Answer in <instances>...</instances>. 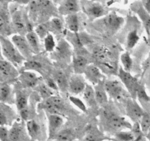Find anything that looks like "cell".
Masks as SVG:
<instances>
[{
  "label": "cell",
  "instance_id": "6da1fadb",
  "mask_svg": "<svg viewBox=\"0 0 150 141\" xmlns=\"http://www.w3.org/2000/svg\"><path fill=\"white\" fill-rule=\"evenodd\" d=\"M9 10L11 16L12 26L13 31L16 32V34L26 35L29 31L33 30L28 13H25L18 2L11 3L9 5Z\"/></svg>",
  "mask_w": 150,
  "mask_h": 141
},
{
  "label": "cell",
  "instance_id": "7a4b0ae2",
  "mask_svg": "<svg viewBox=\"0 0 150 141\" xmlns=\"http://www.w3.org/2000/svg\"><path fill=\"white\" fill-rule=\"evenodd\" d=\"M101 121L105 129L113 132H120L125 129H132L133 125L125 117L107 109H103L100 115Z\"/></svg>",
  "mask_w": 150,
  "mask_h": 141
},
{
  "label": "cell",
  "instance_id": "3957f363",
  "mask_svg": "<svg viewBox=\"0 0 150 141\" xmlns=\"http://www.w3.org/2000/svg\"><path fill=\"white\" fill-rule=\"evenodd\" d=\"M0 46L2 57L16 67L23 66L26 59L21 54L13 43L7 37L0 35Z\"/></svg>",
  "mask_w": 150,
  "mask_h": 141
},
{
  "label": "cell",
  "instance_id": "277c9868",
  "mask_svg": "<svg viewBox=\"0 0 150 141\" xmlns=\"http://www.w3.org/2000/svg\"><path fill=\"white\" fill-rule=\"evenodd\" d=\"M97 24H99V27H100L105 33L111 35L118 32L122 27L124 24V19L115 12H112L99 19Z\"/></svg>",
  "mask_w": 150,
  "mask_h": 141
},
{
  "label": "cell",
  "instance_id": "5b68a950",
  "mask_svg": "<svg viewBox=\"0 0 150 141\" xmlns=\"http://www.w3.org/2000/svg\"><path fill=\"white\" fill-rule=\"evenodd\" d=\"M81 7L83 13L92 19H101L108 13L106 7L99 1H81Z\"/></svg>",
  "mask_w": 150,
  "mask_h": 141
},
{
  "label": "cell",
  "instance_id": "8992f818",
  "mask_svg": "<svg viewBox=\"0 0 150 141\" xmlns=\"http://www.w3.org/2000/svg\"><path fill=\"white\" fill-rule=\"evenodd\" d=\"M26 127L29 137L32 140L46 141L48 140L46 132L43 123L35 119H29L26 121Z\"/></svg>",
  "mask_w": 150,
  "mask_h": 141
},
{
  "label": "cell",
  "instance_id": "52a82bcc",
  "mask_svg": "<svg viewBox=\"0 0 150 141\" xmlns=\"http://www.w3.org/2000/svg\"><path fill=\"white\" fill-rule=\"evenodd\" d=\"M118 76L120 77V81L123 84L125 88L127 89V92L129 93L131 98L136 99L138 89L141 85L138 79L134 77L133 75H131L130 72L125 71L122 68L119 70Z\"/></svg>",
  "mask_w": 150,
  "mask_h": 141
},
{
  "label": "cell",
  "instance_id": "ba28073f",
  "mask_svg": "<svg viewBox=\"0 0 150 141\" xmlns=\"http://www.w3.org/2000/svg\"><path fill=\"white\" fill-rule=\"evenodd\" d=\"M9 6L7 2L0 1V35L7 37L13 33Z\"/></svg>",
  "mask_w": 150,
  "mask_h": 141
},
{
  "label": "cell",
  "instance_id": "9c48e42d",
  "mask_svg": "<svg viewBox=\"0 0 150 141\" xmlns=\"http://www.w3.org/2000/svg\"><path fill=\"white\" fill-rule=\"evenodd\" d=\"M72 57V48L70 43L64 39L59 41L54 52L51 53V57L57 61L67 63L70 62Z\"/></svg>",
  "mask_w": 150,
  "mask_h": 141
},
{
  "label": "cell",
  "instance_id": "30bf717a",
  "mask_svg": "<svg viewBox=\"0 0 150 141\" xmlns=\"http://www.w3.org/2000/svg\"><path fill=\"white\" fill-rule=\"evenodd\" d=\"M40 108L45 110L46 114L59 115L62 116L64 111H65L64 101L55 95L43 101V102L40 104Z\"/></svg>",
  "mask_w": 150,
  "mask_h": 141
},
{
  "label": "cell",
  "instance_id": "8fae6325",
  "mask_svg": "<svg viewBox=\"0 0 150 141\" xmlns=\"http://www.w3.org/2000/svg\"><path fill=\"white\" fill-rule=\"evenodd\" d=\"M104 86L108 95L113 99L120 100L125 95V88L121 81L118 79H108L104 82Z\"/></svg>",
  "mask_w": 150,
  "mask_h": 141
},
{
  "label": "cell",
  "instance_id": "7c38bea8",
  "mask_svg": "<svg viewBox=\"0 0 150 141\" xmlns=\"http://www.w3.org/2000/svg\"><path fill=\"white\" fill-rule=\"evenodd\" d=\"M11 41L13 43L15 46L17 48L19 52L26 60H29L33 55V51L26 40L25 35L14 34L11 38Z\"/></svg>",
  "mask_w": 150,
  "mask_h": 141
},
{
  "label": "cell",
  "instance_id": "4fadbf2b",
  "mask_svg": "<svg viewBox=\"0 0 150 141\" xmlns=\"http://www.w3.org/2000/svg\"><path fill=\"white\" fill-rule=\"evenodd\" d=\"M9 137L10 141H28L29 137L23 122L19 120L13 122L9 129Z\"/></svg>",
  "mask_w": 150,
  "mask_h": 141
},
{
  "label": "cell",
  "instance_id": "5bb4252c",
  "mask_svg": "<svg viewBox=\"0 0 150 141\" xmlns=\"http://www.w3.org/2000/svg\"><path fill=\"white\" fill-rule=\"evenodd\" d=\"M46 115L48 118V140H54L57 134L61 131L64 123V118L59 115Z\"/></svg>",
  "mask_w": 150,
  "mask_h": 141
},
{
  "label": "cell",
  "instance_id": "9a60e30c",
  "mask_svg": "<svg viewBox=\"0 0 150 141\" xmlns=\"http://www.w3.org/2000/svg\"><path fill=\"white\" fill-rule=\"evenodd\" d=\"M18 78L23 89L35 88L39 84L41 83L40 82L42 80L41 76H38L36 72L30 70H23Z\"/></svg>",
  "mask_w": 150,
  "mask_h": 141
},
{
  "label": "cell",
  "instance_id": "2e32d148",
  "mask_svg": "<svg viewBox=\"0 0 150 141\" xmlns=\"http://www.w3.org/2000/svg\"><path fill=\"white\" fill-rule=\"evenodd\" d=\"M125 108L127 117L135 123H139L145 113L142 107L132 98L127 99Z\"/></svg>",
  "mask_w": 150,
  "mask_h": 141
},
{
  "label": "cell",
  "instance_id": "e0dca14e",
  "mask_svg": "<svg viewBox=\"0 0 150 141\" xmlns=\"http://www.w3.org/2000/svg\"><path fill=\"white\" fill-rule=\"evenodd\" d=\"M86 79L82 74H74L70 76L69 79L68 91L73 95L82 93L86 86Z\"/></svg>",
  "mask_w": 150,
  "mask_h": 141
},
{
  "label": "cell",
  "instance_id": "ac0fdd59",
  "mask_svg": "<svg viewBox=\"0 0 150 141\" xmlns=\"http://www.w3.org/2000/svg\"><path fill=\"white\" fill-rule=\"evenodd\" d=\"M81 2L76 0H64L58 2L57 11L64 16L76 14L81 10Z\"/></svg>",
  "mask_w": 150,
  "mask_h": 141
},
{
  "label": "cell",
  "instance_id": "d6986e66",
  "mask_svg": "<svg viewBox=\"0 0 150 141\" xmlns=\"http://www.w3.org/2000/svg\"><path fill=\"white\" fill-rule=\"evenodd\" d=\"M83 74L86 80L89 81L91 85L93 86L105 81L103 73L98 66L94 64H89L85 70Z\"/></svg>",
  "mask_w": 150,
  "mask_h": 141
},
{
  "label": "cell",
  "instance_id": "ffe728a7",
  "mask_svg": "<svg viewBox=\"0 0 150 141\" xmlns=\"http://www.w3.org/2000/svg\"><path fill=\"white\" fill-rule=\"evenodd\" d=\"M131 9L133 12L138 15L140 20L142 21L146 32L150 35V15L145 10L142 1H137L131 4Z\"/></svg>",
  "mask_w": 150,
  "mask_h": 141
},
{
  "label": "cell",
  "instance_id": "44dd1931",
  "mask_svg": "<svg viewBox=\"0 0 150 141\" xmlns=\"http://www.w3.org/2000/svg\"><path fill=\"white\" fill-rule=\"evenodd\" d=\"M113 140L111 137H108L103 133L98 127L95 126H89L86 129V133L82 141H107Z\"/></svg>",
  "mask_w": 150,
  "mask_h": 141
},
{
  "label": "cell",
  "instance_id": "7402d4cb",
  "mask_svg": "<svg viewBox=\"0 0 150 141\" xmlns=\"http://www.w3.org/2000/svg\"><path fill=\"white\" fill-rule=\"evenodd\" d=\"M29 94L26 89L21 90L16 92L15 102H16V105L18 113H21V112L29 108Z\"/></svg>",
  "mask_w": 150,
  "mask_h": 141
},
{
  "label": "cell",
  "instance_id": "603a6c76",
  "mask_svg": "<svg viewBox=\"0 0 150 141\" xmlns=\"http://www.w3.org/2000/svg\"><path fill=\"white\" fill-rule=\"evenodd\" d=\"M0 73L9 79L18 77V72L16 66L5 60H0Z\"/></svg>",
  "mask_w": 150,
  "mask_h": 141
},
{
  "label": "cell",
  "instance_id": "cb8c5ba5",
  "mask_svg": "<svg viewBox=\"0 0 150 141\" xmlns=\"http://www.w3.org/2000/svg\"><path fill=\"white\" fill-rule=\"evenodd\" d=\"M14 113L9 106L0 103V126H7L11 124Z\"/></svg>",
  "mask_w": 150,
  "mask_h": 141
},
{
  "label": "cell",
  "instance_id": "d4e9b609",
  "mask_svg": "<svg viewBox=\"0 0 150 141\" xmlns=\"http://www.w3.org/2000/svg\"><path fill=\"white\" fill-rule=\"evenodd\" d=\"M92 54L97 60L109 67L108 64H110V62L108 61L109 60L111 53L108 48L104 46H96L92 49Z\"/></svg>",
  "mask_w": 150,
  "mask_h": 141
},
{
  "label": "cell",
  "instance_id": "484cf974",
  "mask_svg": "<svg viewBox=\"0 0 150 141\" xmlns=\"http://www.w3.org/2000/svg\"><path fill=\"white\" fill-rule=\"evenodd\" d=\"M104 82H100L98 85L94 86L97 103H98V105L101 106V107H105L108 104V94H107L106 90L105 89Z\"/></svg>",
  "mask_w": 150,
  "mask_h": 141
},
{
  "label": "cell",
  "instance_id": "4316f807",
  "mask_svg": "<svg viewBox=\"0 0 150 141\" xmlns=\"http://www.w3.org/2000/svg\"><path fill=\"white\" fill-rule=\"evenodd\" d=\"M64 24L66 27L72 33H79L81 27V21L78 13L65 16Z\"/></svg>",
  "mask_w": 150,
  "mask_h": 141
},
{
  "label": "cell",
  "instance_id": "83f0119b",
  "mask_svg": "<svg viewBox=\"0 0 150 141\" xmlns=\"http://www.w3.org/2000/svg\"><path fill=\"white\" fill-rule=\"evenodd\" d=\"M89 65V60L83 56L76 55L73 57V67L76 74L83 75Z\"/></svg>",
  "mask_w": 150,
  "mask_h": 141
},
{
  "label": "cell",
  "instance_id": "f1b7e54d",
  "mask_svg": "<svg viewBox=\"0 0 150 141\" xmlns=\"http://www.w3.org/2000/svg\"><path fill=\"white\" fill-rule=\"evenodd\" d=\"M25 36L34 54H39L41 51V42L38 34L35 30H32L27 32Z\"/></svg>",
  "mask_w": 150,
  "mask_h": 141
},
{
  "label": "cell",
  "instance_id": "f546056e",
  "mask_svg": "<svg viewBox=\"0 0 150 141\" xmlns=\"http://www.w3.org/2000/svg\"><path fill=\"white\" fill-rule=\"evenodd\" d=\"M82 95H83V101H84L87 107H95L98 105L96 98H95V89L92 85L87 84L86 88L82 93Z\"/></svg>",
  "mask_w": 150,
  "mask_h": 141
},
{
  "label": "cell",
  "instance_id": "4dcf8cb0",
  "mask_svg": "<svg viewBox=\"0 0 150 141\" xmlns=\"http://www.w3.org/2000/svg\"><path fill=\"white\" fill-rule=\"evenodd\" d=\"M50 33L60 35L64 31V22L58 17H54L45 23Z\"/></svg>",
  "mask_w": 150,
  "mask_h": 141
},
{
  "label": "cell",
  "instance_id": "1f68e13d",
  "mask_svg": "<svg viewBox=\"0 0 150 141\" xmlns=\"http://www.w3.org/2000/svg\"><path fill=\"white\" fill-rule=\"evenodd\" d=\"M53 79L57 83L59 88V90L66 91L68 90V84L69 79H67L65 73L61 70H57L53 73Z\"/></svg>",
  "mask_w": 150,
  "mask_h": 141
},
{
  "label": "cell",
  "instance_id": "d6a6232c",
  "mask_svg": "<svg viewBox=\"0 0 150 141\" xmlns=\"http://www.w3.org/2000/svg\"><path fill=\"white\" fill-rule=\"evenodd\" d=\"M13 102V89L10 85L0 82V103L10 104Z\"/></svg>",
  "mask_w": 150,
  "mask_h": 141
},
{
  "label": "cell",
  "instance_id": "836d02e7",
  "mask_svg": "<svg viewBox=\"0 0 150 141\" xmlns=\"http://www.w3.org/2000/svg\"><path fill=\"white\" fill-rule=\"evenodd\" d=\"M24 70H30V71H38L40 73L44 69V65L42 62L36 59H29L26 60L23 65Z\"/></svg>",
  "mask_w": 150,
  "mask_h": 141
},
{
  "label": "cell",
  "instance_id": "e575fe53",
  "mask_svg": "<svg viewBox=\"0 0 150 141\" xmlns=\"http://www.w3.org/2000/svg\"><path fill=\"white\" fill-rule=\"evenodd\" d=\"M35 89L36 90L38 93L39 94L40 98H42L43 101H45V100L48 99V98H50L51 97L54 96V91L52 90L51 88H48L45 82H41V83L39 84Z\"/></svg>",
  "mask_w": 150,
  "mask_h": 141
},
{
  "label": "cell",
  "instance_id": "d590c367",
  "mask_svg": "<svg viewBox=\"0 0 150 141\" xmlns=\"http://www.w3.org/2000/svg\"><path fill=\"white\" fill-rule=\"evenodd\" d=\"M76 138V132L73 129H62L54 140L57 141H73Z\"/></svg>",
  "mask_w": 150,
  "mask_h": 141
},
{
  "label": "cell",
  "instance_id": "8d00e7d4",
  "mask_svg": "<svg viewBox=\"0 0 150 141\" xmlns=\"http://www.w3.org/2000/svg\"><path fill=\"white\" fill-rule=\"evenodd\" d=\"M73 36L70 38V41L73 42L74 45L78 47H83L85 44H88L92 42V40L87 36L88 35H85L83 33H73Z\"/></svg>",
  "mask_w": 150,
  "mask_h": 141
},
{
  "label": "cell",
  "instance_id": "74e56055",
  "mask_svg": "<svg viewBox=\"0 0 150 141\" xmlns=\"http://www.w3.org/2000/svg\"><path fill=\"white\" fill-rule=\"evenodd\" d=\"M113 141H136V136L132 131H120L114 134Z\"/></svg>",
  "mask_w": 150,
  "mask_h": 141
},
{
  "label": "cell",
  "instance_id": "f35d334b",
  "mask_svg": "<svg viewBox=\"0 0 150 141\" xmlns=\"http://www.w3.org/2000/svg\"><path fill=\"white\" fill-rule=\"evenodd\" d=\"M57 43H56L55 38L53 34L48 33L45 38L43 39V46L45 51L47 52L52 53L55 50L56 47H57Z\"/></svg>",
  "mask_w": 150,
  "mask_h": 141
},
{
  "label": "cell",
  "instance_id": "ab89813d",
  "mask_svg": "<svg viewBox=\"0 0 150 141\" xmlns=\"http://www.w3.org/2000/svg\"><path fill=\"white\" fill-rule=\"evenodd\" d=\"M140 37L138 33L137 29H133L130 31L127 37V47L129 49H132L136 46V44L139 41Z\"/></svg>",
  "mask_w": 150,
  "mask_h": 141
},
{
  "label": "cell",
  "instance_id": "60d3db41",
  "mask_svg": "<svg viewBox=\"0 0 150 141\" xmlns=\"http://www.w3.org/2000/svg\"><path fill=\"white\" fill-rule=\"evenodd\" d=\"M120 60H121L122 65L123 66V69L125 71L130 72L133 66V59H132L130 54L128 52L122 53L120 57Z\"/></svg>",
  "mask_w": 150,
  "mask_h": 141
},
{
  "label": "cell",
  "instance_id": "b9f144b4",
  "mask_svg": "<svg viewBox=\"0 0 150 141\" xmlns=\"http://www.w3.org/2000/svg\"><path fill=\"white\" fill-rule=\"evenodd\" d=\"M139 124H140V127L142 132L146 137L150 129V113H144V115L139 122Z\"/></svg>",
  "mask_w": 150,
  "mask_h": 141
},
{
  "label": "cell",
  "instance_id": "7bdbcfd3",
  "mask_svg": "<svg viewBox=\"0 0 150 141\" xmlns=\"http://www.w3.org/2000/svg\"><path fill=\"white\" fill-rule=\"evenodd\" d=\"M69 100H70V102L75 106V107H77L78 109L81 110L83 113H86V110H87V106L86 105L84 101L83 100L80 99L78 97L75 96V95H70L69 97Z\"/></svg>",
  "mask_w": 150,
  "mask_h": 141
},
{
  "label": "cell",
  "instance_id": "ee69618b",
  "mask_svg": "<svg viewBox=\"0 0 150 141\" xmlns=\"http://www.w3.org/2000/svg\"><path fill=\"white\" fill-rule=\"evenodd\" d=\"M136 98H139L140 101L150 103V97L148 95V94H147V93H146V90H145L144 87L142 86V85H140V87H139V89H138Z\"/></svg>",
  "mask_w": 150,
  "mask_h": 141
},
{
  "label": "cell",
  "instance_id": "f6af8a7d",
  "mask_svg": "<svg viewBox=\"0 0 150 141\" xmlns=\"http://www.w3.org/2000/svg\"><path fill=\"white\" fill-rule=\"evenodd\" d=\"M0 141H10L7 126H0Z\"/></svg>",
  "mask_w": 150,
  "mask_h": 141
},
{
  "label": "cell",
  "instance_id": "bcb514c9",
  "mask_svg": "<svg viewBox=\"0 0 150 141\" xmlns=\"http://www.w3.org/2000/svg\"><path fill=\"white\" fill-rule=\"evenodd\" d=\"M45 83L46 84L47 86H48L49 88H51L52 90L54 91L59 90L58 86H57V83H56V82L54 81V79H53L52 77H50V76L47 77L46 79H45Z\"/></svg>",
  "mask_w": 150,
  "mask_h": 141
},
{
  "label": "cell",
  "instance_id": "7dc6e473",
  "mask_svg": "<svg viewBox=\"0 0 150 141\" xmlns=\"http://www.w3.org/2000/svg\"><path fill=\"white\" fill-rule=\"evenodd\" d=\"M142 4H143L144 7L145 8V10L149 13L150 15V0H146V1H142Z\"/></svg>",
  "mask_w": 150,
  "mask_h": 141
},
{
  "label": "cell",
  "instance_id": "c3c4849f",
  "mask_svg": "<svg viewBox=\"0 0 150 141\" xmlns=\"http://www.w3.org/2000/svg\"><path fill=\"white\" fill-rule=\"evenodd\" d=\"M2 54H1V46H0V60L2 59Z\"/></svg>",
  "mask_w": 150,
  "mask_h": 141
},
{
  "label": "cell",
  "instance_id": "681fc988",
  "mask_svg": "<svg viewBox=\"0 0 150 141\" xmlns=\"http://www.w3.org/2000/svg\"><path fill=\"white\" fill-rule=\"evenodd\" d=\"M46 141H57V140H48Z\"/></svg>",
  "mask_w": 150,
  "mask_h": 141
},
{
  "label": "cell",
  "instance_id": "f907efd6",
  "mask_svg": "<svg viewBox=\"0 0 150 141\" xmlns=\"http://www.w3.org/2000/svg\"><path fill=\"white\" fill-rule=\"evenodd\" d=\"M149 141H150V138H149Z\"/></svg>",
  "mask_w": 150,
  "mask_h": 141
},
{
  "label": "cell",
  "instance_id": "816d5d0a",
  "mask_svg": "<svg viewBox=\"0 0 150 141\" xmlns=\"http://www.w3.org/2000/svg\"><path fill=\"white\" fill-rule=\"evenodd\" d=\"M107 141H113V140H107Z\"/></svg>",
  "mask_w": 150,
  "mask_h": 141
}]
</instances>
